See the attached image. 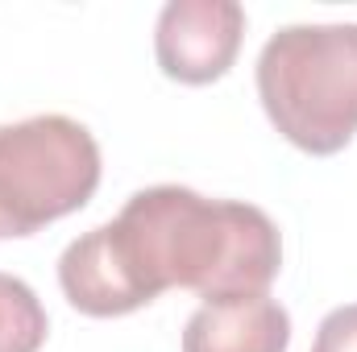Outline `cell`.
I'll return each instance as SVG.
<instances>
[{
  "instance_id": "7a4b0ae2",
  "label": "cell",
  "mask_w": 357,
  "mask_h": 352,
  "mask_svg": "<svg viewBox=\"0 0 357 352\" xmlns=\"http://www.w3.org/2000/svg\"><path fill=\"white\" fill-rule=\"evenodd\" d=\"M258 99L303 154L328 158L357 137V25H287L258 54Z\"/></svg>"
},
{
  "instance_id": "277c9868",
  "label": "cell",
  "mask_w": 357,
  "mask_h": 352,
  "mask_svg": "<svg viewBox=\"0 0 357 352\" xmlns=\"http://www.w3.org/2000/svg\"><path fill=\"white\" fill-rule=\"evenodd\" d=\"M245 38V8L237 0H171L154 25V54L175 83H216Z\"/></svg>"
},
{
  "instance_id": "6da1fadb",
  "label": "cell",
  "mask_w": 357,
  "mask_h": 352,
  "mask_svg": "<svg viewBox=\"0 0 357 352\" xmlns=\"http://www.w3.org/2000/svg\"><path fill=\"white\" fill-rule=\"evenodd\" d=\"M108 245L142 303L195 290L204 303L266 294L282 269V241L262 207L204 199L191 186H146L104 224Z\"/></svg>"
},
{
  "instance_id": "5b68a950",
  "label": "cell",
  "mask_w": 357,
  "mask_h": 352,
  "mask_svg": "<svg viewBox=\"0 0 357 352\" xmlns=\"http://www.w3.org/2000/svg\"><path fill=\"white\" fill-rule=\"evenodd\" d=\"M291 315L278 298H220L195 307L183 328V352H287Z\"/></svg>"
},
{
  "instance_id": "52a82bcc",
  "label": "cell",
  "mask_w": 357,
  "mask_h": 352,
  "mask_svg": "<svg viewBox=\"0 0 357 352\" xmlns=\"http://www.w3.org/2000/svg\"><path fill=\"white\" fill-rule=\"evenodd\" d=\"M312 352H357V303L337 307L320 319Z\"/></svg>"
},
{
  "instance_id": "8992f818",
  "label": "cell",
  "mask_w": 357,
  "mask_h": 352,
  "mask_svg": "<svg viewBox=\"0 0 357 352\" xmlns=\"http://www.w3.org/2000/svg\"><path fill=\"white\" fill-rule=\"evenodd\" d=\"M46 332L50 319L38 294L21 278L0 273V352H38L46 344Z\"/></svg>"
},
{
  "instance_id": "3957f363",
  "label": "cell",
  "mask_w": 357,
  "mask_h": 352,
  "mask_svg": "<svg viewBox=\"0 0 357 352\" xmlns=\"http://www.w3.org/2000/svg\"><path fill=\"white\" fill-rule=\"evenodd\" d=\"M100 186V145L71 116H29L0 125V237L79 211Z\"/></svg>"
}]
</instances>
